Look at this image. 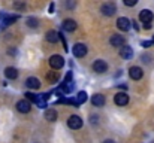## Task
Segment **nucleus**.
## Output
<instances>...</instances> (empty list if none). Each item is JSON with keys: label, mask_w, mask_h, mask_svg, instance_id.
<instances>
[{"label": "nucleus", "mask_w": 154, "mask_h": 143, "mask_svg": "<svg viewBox=\"0 0 154 143\" xmlns=\"http://www.w3.org/2000/svg\"><path fill=\"white\" fill-rule=\"evenodd\" d=\"M67 125H69L72 130H78V128L82 127V119H81L78 115H72V116H69V119H67Z\"/></svg>", "instance_id": "f257e3e1"}, {"label": "nucleus", "mask_w": 154, "mask_h": 143, "mask_svg": "<svg viewBox=\"0 0 154 143\" xmlns=\"http://www.w3.org/2000/svg\"><path fill=\"white\" fill-rule=\"evenodd\" d=\"M26 85H27L30 90H39V88H41V82H39V79H36V78H29V79L26 81Z\"/></svg>", "instance_id": "ddd939ff"}, {"label": "nucleus", "mask_w": 154, "mask_h": 143, "mask_svg": "<svg viewBox=\"0 0 154 143\" xmlns=\"http://www.w3.org/2000/svg\"><path fill=\"white\" fill-rule=\"evenodd\" d=\"M120 55H121L124 60H130V58L133 57V49L130 46H127V45H124V46L120 49Z\"/></svg>", "instance_id": "f8f14e48"}, {"label": "nucleus", "mask_w": 154, "mask_h": 143, "mask_svg": "<svg viewBox=\"0 0 154 143\" xmlns=\"http://www.w3.org/2000/svg\"><path fill=\"white\" fill-rule=\"evenodd\" d=\"M151 45H153V43H151V42H142V46H151Z\"/></svg>", "instance_id": "b1692460"}, {"label": "nucleus", "mask_w": 154, "mask_h": 143, "mask_svg": "<svg viewBox=\"0 0 154 143\" xmlns=\"http://www.w3.org/2000/svg\"><path fill=\"white\" fill-rule=\"evenodd\" d=\"M45 119H48L50 122L55 121V119H57V110H54V109L45 110Z\"/></svg>", "instance_id": "a211bd4d"}, {"label": "nucleus", "mask_w": 154, "mask_h": 143, "mask_svg": "<svg viewBox=\"0 0 154 143\" xmlns=\"http://www.w3.org/2000/svg\"><path fill=\"white\" fill-rule=\"evenodd\" d=\"M72 52H73V55L76 58H81V57H84L87 54V46L84 43H75L73 48H72Z\"/></svg>", "instance_id": "7ed1b4c3"}, {"label": "nucleus", "mask_w": 154, "mask_h": 143, "mask_svg": "<svg viewBox=\"0 0 154 143\" xmlns=\"http://www.w3.org/2000/svg\"><path fill=\"white\" fill-rule=\"evenodd\" d=\"M129 76L133 79V81H139L142 76H144V73H142V70H141V67H130L129 69Z\"/></svg>", "instance_id": "0eeeda50"}, {"label": "nucleus", "mask_w": 154, "mask_h": 143, "mask_svg": "<svg viewBox=\"0 0 154 143\" xmlns=\"http://www.w3.org/2000/svg\"><path fill=\"white\" fill-rule=\"evenodd\" d=\"M91 103L94 104V106H97V107H100L105 104V95L102 94H94L91 97Z\"/></svg>", "instance_id": "4468645a"}, {"label": "nucleus", "mask_w": 154, "mask_h": 143, "mask_svg": "<svg viewBox=\"0 0 154 143\" xmlns=\"http://www.w3.org/2000/svg\"><path fill=\"white\" fill-rule=\"evenodd\" d=\"M63 28H64L66 31H73V30L76 28V22H75L73 19H64V21H63Z\"/></svg>", "instance_id": "2eb2a0df"}, {"label": "nucleus", "mask_w": 154, "mask_h": 143, "mask_svg": "<svg viewBox=\"0 0 154 143\" xmlns=\"http://www.w3.org/2000/svg\"><path fill=\"white\" fill-rule=\"evenodd\" d=\"M151 43H153V45H154V36H153V40H151Z\"/></svg>", "instance_id": "a878e982"}, {"label": "nucleus", "mask_w": 154, "mask_h": 143, "mask_svg": "<svg viewBox=\"0 0 154 143\" xmlns=\"http://www.w3.org/2000/svg\"><path fill=\"white\" fill-rule=\"evenodd\" d=\"M27 24H29V27H38V19L36 18H29Z\"/></svg>", "instance_id": "412c9836"}, {"label": "nucleus", "mask_w": 154, "mask_h": 143, "mask_svg": "<svg viewBox=\"0 0 154 143\" xmlns=\"http://www.w3.org/2000/svg\"><path fill=\"white\" fill-rule=\"evenodd\" d=\"M76 104H82V103H85V100H87V93L85 91H81V93H78L76 95Z\"/></svg>", "instance_id": "6ab92c4d"}, {"label": "nucleus", "mask_w": 154, "mask_h": 143, "mask_svg": "<svg viewBox=\"0 0 154 143\" xmlns=\"http://www.w3.org/2000/svg\"><path fill=\"white\" fill-rule=\"evenodd\" d=\"M100 10H102L103 15H106V16H112V15H114V12L117 10V7H115V4H114V3H105Z\"/></svg>", "instance_id": "1a4fd4ad"}, {"label": "nucleus", "mask_w": 154, "mask_h": 143, "mask_svg": "<svg viewBox=\"0 0 154 143\" xmlns=\"http://www.w3.org/2000/svg\"><path fill=\"white\" fill-rule=\"evenodd\" d=\"M47 78H48V81H50V82H57V81H58V78H60V75H58V72H50Z\"/></svg>", "instance_id": "aec40b11"}, {"label": "nucleus", "mask_w": 154, "mask_h": 143, "mask_svg": "<svg viewBox=\"0 0 154 143\" xmlns=\"http://www.w3.org/2000/svg\"><path fill=\"white\" fill-rule=\"evenodd\" d=\"M106 69H108V64H106L103 60H96V61L93 63V70H94L96 73H105Z\"/></svg>", "instance_id": "423d86ee"}, {"label": "nucleus", "mask_w": 154, "mask_h": 143, "mask_svg": "<svg viewBox=\"0 0 154 143\" xmlns=\"http://www.w3.org/2000/svg\"><path fill=\"white\" fill-rule=\"evenodd\" d=\"M17 109H18L21 113H29L30 109H32V106H30V103H29L27 100H21V101L17 103Z\"/></svg>", "instance_id": "9d476101"}, {"label": "nucleus", "mask_w": 154, "mask_h": 143, "mask_svg": "<svg viewBox=\"0 0 154 143\" xmlns=\"http://www.w3.org/2000/svg\"><path fill=\"white\" fill-rule=\"evenodd\" d=\"M5 75H6L8 79H17V78H18V72H17L15 67H8V69L5 70Z\"/></svg>", "instance_id": "f3484780"}, {"label": "nucleus", "mask_w": 154, "mask_h": 143, "mask_svg": "<svg viewBox=\"0 0 154 143\" xmlns=\"http://www.w3.org/2000/svg\"><path fill=\"white\" fill-rule=\"evenodd\" d=\"M139 19L144 22V24H150L153 21V12L150 9H144L139 12Z\"/></svg>", "instance_id": "39448f33"}, {"label": "nucleus", "mask_w": 154, "mask_h": 143, "mask_svg": "<svg viewBox=\"0 0 154 143\" xmlns=\"http://www.w3.org/2000/svg\"><path fill=\"white\" fill-rule=\"evenodd\" d=\"M26 97H27V100H30V101H36V98H38V95L33 94V93H26Z\"/></svg>", "instance_id": "4be33fe9"}, {"label": "nucleus", "mask_w": 154, "mask_h": 143, "mask_svg": "<svg viewBox=\"0 0 154 143\" xmlns=\"http://www.w3.org/2000/svg\"><path fill=\"white\" fill-rule=\"evenodd\" d=\"M130 25H132V22H130L127 18H124V16H121V18L117 19V27H118L120 30H123V31H127V30L130 28Z\"/></svg>", "instance_id": "6e6552de"}, {"label": "nucleus", "mask_w": 154, "mask_h": 143, "mask_svg": "<svg viewBox=\"0 0 154 143\" xmlns=\"http://www.w3.org/2000/svg\"><path fill=\"white\" fill-rule=\"evenodd\" d=\"M124 43H126V40H124V37L123 36H120V34H115V36H112L111 37V45L115 48H123L124 46Z\"/></svg>", "instance_id": "9b49d317"}, {"label": "nucleus", "mask_w": 154, "mask_h": 143, "mask_svg": "<svg viewBox=\"0 0 154 143\" xmlns=\"http://www.w3.org/2000/svg\"><path fill=\"white\" fill-rule=\"evenodd\" d=\"M103 143H115V142H114V140H105Z\"/></svg>", "instance_id": "393cba45"}, {"label": "nucleus", "mask_w": 154, "mask_h": 143, "mask_svg": "<svg viewBox=\"0 0 154 143\" xmlns=\"http://www.w3.org/2000/svg\"><path fill=\"white\" fill-rule=\"evenodd\" d=\"M50 66H51L54 70L61 69V67L64 66V60H63V57H61V55H52L51 58H50Z\"/></svg>", "instance_id": "f03ea898"}, {"label": "nucleus", "mask_w": 154, "mask_h": 143, "mask_svg": "<svg viewBox=\"0 0 154 143\" xmlns=\"http://www.w3.org/2000/svg\"><path fill=\"white\" fill-rule=\"evenodd\" d=\"M124 4L126 6H135L136 4V0H124Z\"/></svg>", "instance_id": "5701e85b"}, {"label": "nucleus", "mask_w": 154, "mask_h": 143, "mask_svg": "<svg viewBox=\"0 0 154 143\" xmlns=\"http://www.w3.org/2000/svg\"><path fill=\"white\" fill-rule=\"evenodd\" d=\"M60 39V34L57 33V31H54V30H50L48 33H47V40L50 42V43H55L57 40Z\"/></svg>", "instance_id": "dca6fc26"}, {"label": "nucleus", "mask_w": 154, "mask_h": 143, "mask_svg": "<svg viewBox=\"0 0 154 143\" xmlns=\"http://www.w3.org/2000/svg\"><path fill=\"white\" fill-rule=\"evenodd\" d=\"M114 103L118 104V106H126L129 103V95L126 93H117L114 97Z\"/></svg>", "instance_id": "20e7f679"}]
</instances>
